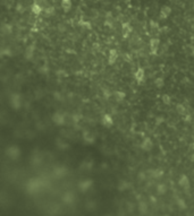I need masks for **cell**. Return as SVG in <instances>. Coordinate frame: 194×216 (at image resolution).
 Listing matches in <instances>:
<instances>
[{"instance_id":"obj_9","label":"cell","mask_w":194,"mask_h":216,"mask_svg":"<svg viewBox=\"0 0 194 216\" xmlns=\"http://www.w3.org/2000/svg\"><path fill=\"white\" fill-rule=\"evenodd\" d=\"M62 8L67 12V10H69L70 7H72V2H70V0H62Z\"/></svg>"},{"instance_id":"obj_1","label":"cell","mask_w":194,"mask_h":216,"mask_svg":"<svg viewBox=\"0 0 194 216\" xmlns=\"http://www.w3.org/2000/svg\"><path fill=\"white\" fill-rule=\"evenodd\" d=\"M101 123L104 125L106 128H110L111 126H112V123H114V120H112L111 115L104 114V117H102V119H101Z\"/></svg>"},{"instance_id":"obj_17","label":"cell","mask_w":194,"mask_h":216,"mask_svg":"<svg viewBox=\"0 0 194 216\" xmlns=\"http://www.w3.org/2000/svg\"><path fill=\"white\" fill-rule=\"evenodd\" d=\"M151 26H152L153 28H156V27H158V24H156L154 22H151Z\"/></svg>"},{"instance_id":"obj_3","label":"cell","mask_w":194,"mask_h":216,"mask_svg":"<svg viewBox=\"0 0 194 216\" xmlns=\"http://www.w3.org/2000/svg\"><path fill=\"white\" fill-rule=\"evenodd\" d=\"M118 58V54H117V51L116 50H110L109 51V58H108V61H109V63L110 65H114L115 62H116V60H117Z\"/></svg>"},{"instance_id":"obj_4","label":"cell","mask_w":194,"mask_h":216,"mask_svg":"<svg viewBox=\"0 0 194 216\" xmlns=\"http://www.w3.org/2000/svg\"><path fill=\"white\" fill-rule=\"evenodd\" d=\"M172 13V9H170V7L168 6H165L162 7V9H161V12H160V17L164 19V18H167L169 15Z\"/></svg>"},{"instance_id":"obj_15","label":"cell","mask_w":194,"mask_h":216,"mask_svg":"<svg viewBox=\"0 0 194 216\" xmlns=\"http://www.w3.org/2000/svg\"><path fill=\"white\" fill-rule=\"evenodd\" d=\"M91 184H92V182H91V180H88V181H85L84 183H82V187H83L84 189H86V188H89Z\"/></svg>"},{"instance_id":"obj_13","label":"cell","mask_w":194,"mask_h":216,"mask_svg":"<svg viewBox=\"0 0 194 216\" xmlns=\"http://www.w3.org/2000/svg\"><path fill=\"white\" fill-rule=\"evenodd\" d=\"M161 99H162V102H164V103H165V104H170V96H169V95H167V94H164L162 95V97H161Z\"/></svg>"},{"instance_id":"obj_11","label":"cell","mask_w":194,"mask_h":216,"mask_svg":"<svg viewBox=\"0 0 194 216\" xmlns=\"http://www.w3.org/2000/svg\"><path fill=\"white\" fill-rule=\"evenodd\" d=\"M115 96H116V100H117V101H123L125 99V93L124 92H119V91H118V92L115 93Z\"/></svg>"},{"instance_id":"obj_6","label":"cell","mask_w":194,"mask_h":216,"mask_svg":"<svg viewBox=\"0 0 194 216\" xmlns=\"http://www.w3.org/2000/svg\"><path fill=\"white\" fill-rule=\"evenodd\" d=\"M135 79L139 81V83H142V81L144 79V70L142 68H139L135 73Z\"/></svg>"},{"instance_id":"obj_14","label":"cell","mask_w":194,"mask_h":216,"mask_svg":"<svg viewBox=\"0 0 194 216\" xmlns=\"http://www.w3.org/2000/svg\"><path fill=\"white\" fill-rule=\"evenodd\" d=\"M177 111H178V113H180V114H184L185 113V107L182 105V104H178L177 105Z\"/></svg>"},{"instance_id":"obj_2","label":"cell","mask_w":194,"mask_h":216,"mask_svg":"<svg viewBox=\"0 0 194 216\" xmlns=\"http://www.w3.org/2000/svg\"><path fill=\"white\" fill-rule=\"evenodd\" d=\"M159 44H160V41L158 39H152V40L150 41V49H151V52L152 53L157 52V50L159 48Z\"/></svg>"},{"instance_id":"obj_10","label":"cell","mask_w":194,"mask_h":216,"mask_svg":"<svg viewBox=\"0 0 194 216\" xmlns=\"http://www.w3.org/2000/svg\"><path fill=\"white\" fill-rule=\"evenodd\" d=\"M84 139H85L86 142L89 143V144H91V143L94 142V137H93V135H92L91 132H85V136H84Z\"/></svg>"},{"instance_id":"obj_7","label":"cell","mask_w":194,"mask_h":216,"mask_svg":"<svg viewBox=\"0 0 194 216\" xmlns=\"http://www.w3.org/2000/svg\"><path fill=\"white\" fill-rule=\"evenodd\" d=\"M178 183H180V186L182 187V188H188V187H190V181H188V179H187L186 176H180Z\"/></svg>"},{"instance_id":"obj_12","label":"cell","mask_w":194,"mask_h":216,"mask_svg":"<svg viewBox=\"0 0 194 216\" xmlns=\"http://www.w3.org/2000/svg\"><path fill=\"white\" fill-rule=\"evenodd\" d=\"M154 84H156V86L157 87H159V88H161V87H164V85H165V81H164V79L162 78H157L156 81H154Z\"/></svg>"},{"instance_id":"obj_16","label":"cell","mask_w":194,"mask_h":216,"mask_svg":"<svg viewBox=\"0 0 194 216\" xmlns=\"http://www.w3.org/2000/svg\"><path fill=\"white\" fill-rule=\"evenodd\" d=\"M33 12H34V13H36V14H39L40 12H41V9H40V7H39V6H34V7H33Z\"/></svg>"},{"instance_id":"obj_8","label":"cell","mask_w":194,"mask_h":216,"mask_svg":"<svg viewBox=\"0 0 194 216\" xmlns=\"http://www.w3.org/2000/svg\"><path fill=\"white\" fill-rule=\"evenodd\" d=\"M131 31H132V27L130 24H127V23H125L124 25H123V33H124L125 37H127V35L131 33Z\"/></svg>"},{"instance_id":"obj_5","label":"cell","mask_w":194,"mask_h":216,"mask_svg":"<svg viewBox=\"0 0 194 216\" xmlns=\"http://www.w3.org/2000/svg\"><path fill=\"white\" fill-rule=\"evenodd\" d=\"M141 147L144 149V150H150V149L152 148V142H151V139L150 138H146L143 140V143H142Z\"/></svg>"}]
</instances>
